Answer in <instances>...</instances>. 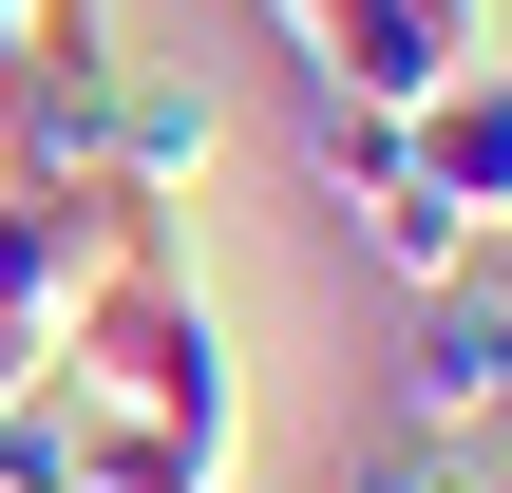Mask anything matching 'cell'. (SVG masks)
<instances>
[{
    "label": "cell",
    "instance_id": "cell-3",
    "mask_svg": "<svg viewBox=\"0 0 512 493\" xmlns=\"http://www.w3.org/2000/svg\"><path fill=\"white\" fill-rule=\"evenodd\" d=\"M380 399H399V437H494V418H512V228L418 304V323H399Z\"/></svg>",
    "mask_w": 512,
    "mask_h": 493
},
{
    "label": "cell",
    "instance_id": "cell-1",
    "mask_svg": "<svg viewBox=\"0 0 512 493\" xmlns=\"http://www.w3.org/2000/svg\"><path fill=\"white\" fill-rule=\"evenodd\" d=\"M38 418H57V456L95 493H228L247 475V361H228V323H209V285H190L171 247L114 266V285L57 323Z\"/></svg>",
    "mask_w": 512,
    "mask_h": 493
},
{
    "label": "cell",
    "instance_id": "cell-6",
    "mask_svg": "<svg viewBox=\"0 0 512 493\" xmlns=\"http://www.w3.org/2000/svg\"><path fill=\"white\" fill-rule=\"evenodd\" d=\"M399 152H418V190H437V209H475V228H512V57H475V76H437V95L399 114Z\"/></svg>",
    "mask_w": 512,
    "mask_h": 493
},
{
    "label": "cell",
    "instance_id": "cell-7",
    "mask_svg": "<svg viewBox=\"0 0 512 493\" xmlns=\"http://www.w3.org/2000/svg\"><path fill=\"white\" fill-rule=\"evenodd\" d=\"M342 247H361V266H380L399 304H437V285H456V266L494 247V228H475V209H437V190H418V152H399L380 190H342Z\"/></svg>",
    "mask_w": 512,
    "mask_h": 493
},
{
    "label": "cell",
    "instance_id": "cell-9",
    "mask_svg": "<svg viewBox=\"0 0 512 493\" xmlns=\"http://www.w3.org/2000/svg\"><path fill=\"white\" fill-rule=\"evenodd\" d=\"M0 19H38V0H0Z\"/></svg>",
    "mask_w": 512,
    "mask_h": 493
},
{
    "label": "cell",
    "instance_id": "cell-8",
    "mask_svg": "<svg viewBox=\"0 0 512 493\" xmlns=\"http://www.w3.org/2000/svg\"><path fill=\"white\" fill-rule=\"evenodd\" d=\"M342 493H494V437H399V418H380V456Z\"/></svg>",
    "mask_w": 512,
    "mask_h": 493
},
{
    "label": "cell",
    "instance_id": "cell-5",
    "mask_svg": "<svg viewBox=\"0 0 512 493\" xmlns=\"http://www.w3.org/2000/svg\"><path fill=\"white\" fill-rule=\"evenodd\" d=\"M342 95H380V114H418L437 76H475L494 57V0H323V38H304Z\"/></svg>",
    "mask_w": 512,
    "mask_h": 493
},
{
    "label": "cell",
    "instance_id": "cell-2",
    "mask_svg": "<svg viewBox=\"0 0 512 493\" xmlns=\"http://www.w3.org/2000/svg\"><path fill=\"white\" fill-rule=\"evenodd\" d=\"M114 76H133L114 0H38V19H0V190H76L95 133H114Z\"/></svg>",
    "mask_w": 512,
    "mask_h": 493
},
{
    "label": "cell",
    "instance_id": "cell-4",
    "mask_svg": "<svg viewBox=\"0 0 512 493\" xmlns=\"http://www.w3.org/2000/svg\"><path fill=\"white\" fill-rule=\"evenodd\" d=\"M209 171H228V95L171 76V57H133V76H114V133H95V190H133V209L171 228Z\"/></svg>",
    "mask_w": 512,
    "mask_h": 493
}]
</instances>
